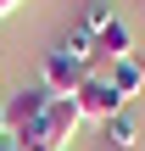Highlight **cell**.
<instances>
[{
    "label": "cell",
    "mask_w": 145,
    "mask_h": 151,
    "mask_svg": "<svg viewBox=\"0 0 145 151\" xmlns=\"http://www.w3.org/2000/svg\"><path fill=\"white\" fill-rule=\"evenodd\" d=\"M78 123H84V112H78V101L73 95H56L50 106H45V118H39V129L28 134V140H39V146H50V151H67V140L78 134ZM22 140V146H28Z\"/></svg>",
    "instance_id": "6da1fadb"
},
{
    "label": "cell",
    "mask_w": 145,
    "mask_h": 151,
    "mask_svg": "<svg viewBox=\"0 0 145 151\" xmlns=\"http://www.w3.org/2000/svg\"><path fill=\"white\" fill-rule=\"evenodd\" d=\"M50 101H56V95H50L45 84H28V90H17V95H6L0 106H6V129H11V140H28V134L39 129V118H45Z\"/></svg>",
    "instance_id": "7a4b0ae2"
},
{
    "label": "cell",
    "mask_w": 145,
    "mask_h": 151,
    "mask_svg": "<svg viewBox=\"0 0 145 151\" xmlns=\"http://www.w3.org/2000/svg\"><path fill=\"white\" fill-rule=\"evenodd\" d=\"M78 112L84 118H95V123H106V118H117V112H129V101L106 84V73H84V84H78Z\"/></svg>",
    "instance_id": "3957f363"
},
{
    "label": "cell",
    "mask_w": 145,
    "mask_h": 151,
    "mask_svg": "<svg viewBox=\"0 0 145 151\" xmlns=\"http://www.w3.org/2000/svg\"><path fill=\"white\" fill-rule=\"evenodd\" d=\"M39 84L50 90V95H78V84H84V73L61 56V50H45V67H39Z\"/></svg>",
    "instance_id": "277c9868"
},
{
    "label": "cell",
    "mask_w": 145,
    "mask_h": 151,
    "mask_svg": "<svg viewBox=\"0 0 145 151\" xmlns=\"http://www.w3.org/2000/svg\"><path fill=\"white\" fill-rule=\"evenodd\" d=\"M95 50L101 56H112V62H123V56H134V28L123 22V17H112L101 34H95Z\"/></svg>",
    "instance_id": "5b68a950"
},
{
    "label": "cell",
    "mask_w": 145,
    "mask_h": 151,
    "mask_svg": "<svg viewBox=\"0 0 145 151\" xmlns=\"http://www.w3.org/2000/svg\"><path fill=\"white\" fill-rule=\"evenodd\" d=\"M106 84H112L123 101H129V95H140V90H145V62H140V56H123V62H112Z\"/></svg>",
    "instance_id": "8992f818"
},
{
    "label": "cell",
    "mask_w": 145,
    "mask_h": 151,
    "mask_svg": "<svg viewBox=\"0 0 145 151\" xmlns=\"http://www.w3.org/2000/svg\"><path fill=\"white\" fill-rule=\"evenodd\" d=\"M56 50H61V56H67L78 73H89V56H95V34H84V28H67Z\"/></svg>",
    "instance_id": "52a82bcc"
},
{
    "label": "cell",
    "mask_w": 145,
    "mask_h": 151,
    "mask_svg": "<svg viewBox=\"0 0 145 151\" xmlns=\"http://www.w3.org/2000/svg\"><path fill=\"white\" fill-rule=\"evenodd\" d=\"M101 129H106V140H112L117 151H134V146H140V123H134V112H117V118H106Z\"/></svg>",
    "instance_id": "ba28073f"
},
{
    "label": "cell",
    "mask_w": 145,
    "mask_h": 151,
    "mask_svg": "<svg viewBox=\"0 0 145 151\" xmlns=\"http://www.w3.org/2000/svg\"><path fill=\"white\" fill-rule=\"evenodd\" d=\"M106 22H112V0H89V6H84V22H78V28H84V34H101Z\"/></svg>",
    "instance_id": "9c48e42d"
},
{
    "label": "cell",
    "mask_w": 145,
    "mask_h": 151,
    "mask_svg": "<svg viewBox=\"0 0 145 151\" xmlns=\"http://www.w3.org/2000/svg\"><path fill=\"white\" fill-rule=\"evenodd\" d=\"M17 6H28V0H0V17H11Z\"/></svg>",
    "instance_id": "30bf717a"
},
{
    "label": "cell",
    "mask_w": 145,
    "mask_h": 151,
    "mask_svg": "<svg viewBox=\"0 0 145 151\" xmlns=\"http://www.w3.org/2000/svg\"><path fill=\"white\" fill-rule=\"evenodd\" d=\"M0 151H22V140H11V134H6V140H0Z\"/></svg>",
    "instance_id": "8fae6325"
},
{
    "label": "cell",
    "mask_w": 145,
    "mask_h": 151,
    "mask_svg": "<svg viewBox=\"0 0 145 151\" xmlns=\"http://www.w3.org/2000/svg\"><path fill=\"white\" fill-rule=\"evenodd\" d=\"M6 134H11V129H6V106H0V140H6Z\"/></svg>",
    "instance_id": "7c38bea8"
},
{
    "label": "cell",
    "mask_w": 145,
    "mask_h": 151,
    "mask_svg": "<svg viewBox=\"0 0 145 151\" xmlns=\"http://www.w3.org/2000/svg\"><path fill=\"white\" fill-rule=\"evenodd\" d=\"M22 151H50V146H39V140H28V146H22Z\"/></svg>",
    "instance_id": "4fadbf2b"
}]
</instances>
